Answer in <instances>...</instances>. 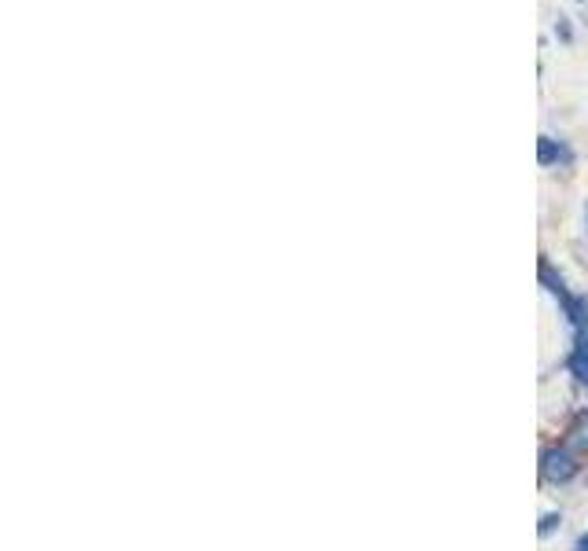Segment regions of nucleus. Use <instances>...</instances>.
<instances>
[{
    "mask_svg": "<svg viewBox=\"0 0 588 551\" xmlns=\"http://www.w3.org/2000/svg\"><path fill=\"white\" fill-rule=\"evenodd\" d=\"M570 372H574L581 383H588V349L577 346V353L570 357Z\"/></svg>",
    "mask_w": 588,
    "mask_h": 551,
    "instance_id": "f03ea898",
    "label": "nucleus"
},
{
    "mask_svg": "<svg viewBox=\"0 0 588 551\" xmlns=\"http://www.w3.org/2000/svg\"><path fill=\"white\" fill-rule=\"evenodd\" d=\"M541 471L548 482H570V478L577 474V463L566 449H548L541 456Z\"/></svg>",
    "mask_w": 588,
    "mask_h": 551,
    "instance_id": "f257e3e1",
    "label": "nucleus"
},
{
    "mask_svg": "<svg viewBox=\"0 0 588 551\" xmlns=\"http://www.w3.org/2000/svg\"><path fill=\"white\" fill-rule=\"evenodd\" d=\"M574 551H588V533H585L581 540H577V548H574Z\"/></svg>",
    "mask_w": 588,
    "mask_h": 551,
    "instance_id": "39448f33",
    "label": "nucleus"
},
{
    "mask_svg": "<svg viewBox=\"0 0 588 551\" xmlns=\"http://www.w3.org/2000/svg\"><path fill=\"white\" fill-rule=\"evenodd\" d=\"M555 522H559V518H555V515H548V518H544V522H541V533H548V529H552Z\"/></svg>",
    "mask_w": 588,
    "mask_h": 551,
    "instance_id": "20e7f679",
    "label": "nucleus"
},
{
    "mask_svg": "<svg viewBox=\"0 0 588 551\" xmlns=\"http://www.w3.org/2000/svg\"><path fill=\"white\" fill-rule=\"evenodd\" d=\"M563 155L559 147H555V140H548V136H541V162L548 166V162H555V158Z\"/></svg>",
    "mask_w": 588,
    "mask_h": 551,
    "instance_id": "7ed1b4c3",
    "label": "nucleus"
}]
</instances>
